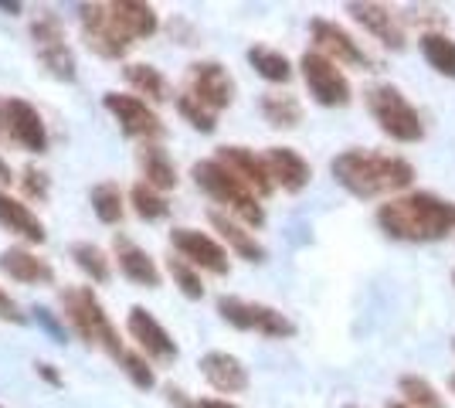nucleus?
I'll use <instances>...</instances> for the list:
<instances>
[{
  "label": "nucleus",
  "mask_w": 455,
  "mask_h": 408,
  "mask_svg": "<svg viewBox=\"0 0 455 408\" xmlns=\"http://www.w3.org/2000/svg\"><path fill=\"white\" fill-rule=\"evenodd\" d=\"M330 174L347 195L371 201V197L401 195L415 184V167L398 154H378V150H343L330 160Z\"/></svg>",
  "instance_id": "f257e3e1"
},
{
  "label": "nucleus",
  "mask_w": 455,
  "mask_h": 408,
  "mask_svg": "<svg viewBox=\"0 0 455 408\" xmlns=\"http://www.w3.org/2000/svg\"><path fill=\"white\" fill-rule=\"evenodd\" d=\"M378 225L395 242H442L455 232V201L432 191L398 195L378 208Z\"/></svg>",
  "instance_id": "f03ea898"
},
{
  "label": "nucleus",
  "mask_w": 455,
  "mask_h": 408,
  "mask_svg": "<svg viewBox=\"0 0 455 408\" xmlns=\"http://www.w3.org/2000/svg\"><path fill=\"white\" fill-rule=\"evenodd\" d=\"M190 177H194V184H197L214 204H221V208H225L231 218H238L242 225H248V228H262V225H266L262 197L251 195L221 160H214V156L197 160V164L190 167Z\"/></svg>",
  "instance_id": "7ed1b4c3"
},
{
  "label": "nucleus",
  "mask_w": 455,
  "mask_h": 408,
  "mask_svg": "<svg viewBox=\"0 0 455 408\" xmlns=\"http://www.w3.org/2000/svg\"><path fill=\"white\" fill-rule=\"evenodd\" d=\"M61 320L68 324V331L76 333L78 340H85L89 348L106 350L109 357L123 354V340L119 331L113 327L109 313L102 307V300L95 296L92 286H65L61 292Z\"/></svg>",
  "instance_id": "20e7f679"
},
{
  "label": "nucleus",
  "mask_w": 455,
  "mask_h": 408,
  "mask_svg": "<svg viewBox=\"0 0 455 408\" xmlns=\"http://www.w3.org/2000/svg\"><path fill=\"white\" fill-rule=\"evenodd\" d=\"M367 113L374 116V123L380 126V133L398 140V143H418L425 136V123L418 116V109L408 102V96L401 92L398 85L391 82H378L363 92Z\"/></svg>",
  "instance_id": "39448f33"
},
{
  "label": "nucleus",
  "mask_w": 455,
  "mask_h": 408,
  "mask_svg": "<svg viewBox=\"0 0 455 408\" xmlns=\"http://www.w3.org/2000/svg\"><path fill=\"white\" fill-rule=\"evenodd\" d=\"M31 44H35V55H38L48 76L58 78V82H76L78 61L68 38H65V24L58 14L41 11L38 18L31 20Z\"/></svg>",
  "instance_id": "423d86ee"
},
{
  "label": "nucleus",
  "mask_w": 455,
  "mask_h": 408,
  "mask_svg": "<svg viewBox=\"0 0 455 408\" xmlns=\"http://www.w3.org/2000/svg\"><path fill=\"white\" fill-rule=\"evenodd\" d=\"M218 313L235 331H251L262 333V337H275V340H285V337L296 333V324L283 310L266 307V303H251V300H242V296H221Z\"/></svg>",
  "instance_id": "0eeeda50"
},
{
  "label": "nucleus",
  "mask_w": 455,
  "mask_h": 408,
  "mask_svg": "<svg viewBox=\"0 0 455 408\" xmlns=\"http://www.w3.org/2000/svg\"><path fill=\"white\" fill-rule=\"evenodd\" d=\"M78 24H82V38L99 59L119 61L126 59V52L133 48V41L126 38V31L116 24L109 4H82L78 7Z\"/></svg>",
  "instance_id": "6e6552de"
},
{
  "label": "nucleus",
  "mask_w": 455,
  "mask_h": 408,
  "mask_svg": "<svg viewBox=\"0 0 455 408\" xmlns=\"http://www.w3.org/2000/svg\"><path fill=\"white\" fill-rule=\"evenodd\" d=\"M102 106L119 123L123 133L130 136V140H140V147L143 143H160L164 133H167L164 130V119L156 116V109H153L147 99L130 96V92H106Z\"/></svg>",
  "instance_id": "1a4fd4ad"
},
{
  "label": "nucleus",
  "mask_w": 455,
  "mask_h": 408,
  "mask_svg": "<svg viewBox=\"0 0 455 408\" xmlns=\"http://www.w3.org/2000/svg\"><path fill=\"white\" fill-rule=\"evenodd\" d=\"M299 72H303V82L309 89V96L316 99L326 109H340V106H350V78L343 76V68L337 61H330L326 55H320L316 48L303 52L299 59Z\"/></svg>",
  "instance_id": "9d476101"
},
{
  "label": "nucleus",
  "mask_w": 455,
  "mask_h": 408,
  "mask_svg": "<svg viewBox=\"0 0 455 408\" xmlns=\"http://www.w3.org/2000/svg\"><path fill=\"white\" fill-rule=\"evenodd\" d=\"M184 92L197 99L201 106H208L211 113H221L235 102V78L228 72L221 61L204 59V61H190L188 65V78H184Z\"/></svg>",
  "instance_id": "9b49d317"
},
{
  "label": "nucleus",
  "mask_w": 455,
  "mask_h": 408,
  "mask_svg": "<svg viewBox=\"0 0 455 408\" xmlns=\"http://www.w3.org/2000/svg\"><path fill=\"white\" fill-rule=\"evenodd\" d=\"M171 249L194 269H204L211 276H228L231 272V259L228 249L214 238V235L201 232V228H173L171 232Z\"/></svg>",
  "instance_id": "f8f14e48"
},
{
  "label": "nucleus",
  "mask_w": 455,
  "mask_h": 408,
  "mask_svg": "<svg viewBox=\"0 0 455 408\" xmlns=\"http://www.w3.org/2000/svg\"><path fill=\"white\" fill-rule=\"evenodd\" d=\"M309 38H313V48L326 55L337 65H347V68H374V59L361 48V41L354 38L350 31H343L337 20L326 18H313L309 20Z\"/></svg>",
  "instance_id": "ddd939ff"
},
{
  "label": "nucleus",
  "mask_w": 455,
  "mask_h": 408,
  "mask_svg": "<svg viewBox=\"0 0 455 408\" xmlns=\"http://www.w3.org/2000/svg\"><path fill=\"white\" fill-rule=\"evenodd\" d=\"M126 331L136 340L140 354H147L150 361L173 364L180 357V348H177V340L171 337V331L147 307H130V313H126Z\"/></svg>",
  "instance_id": "4468645a"
},
{
  "label": "nucleus",
  "mask_w": 455,
  "mask_h": 408,
  "mask_svg": "<svg viewBox=\"0 0 455 408\" xmlns=\"http://www.w3.org/2000/svg\"><path fill=\"white\" fill-rule=\"evenodd\" d=\"M214 160H221L251 195L268 197L275 191V180H272V171H268V164L262 154H255V150H248V147H231V143H228V147H218Z\"/></svg>",
  "instance_id": "2eb2a0df"
},
{
  "label": "nucleus",
  "mask_w": 455,
  "mask_h": 408,
  "mask_svg": "<svg viewBox=\"0 0 455 408\" xmlns=\"http://www.w3.org/2000/svg\"><path fill=\"white\" fill-rule=\"evenodd\" d=\"M343 11L357 20L367 35H374L384 48H391V52H401V48H404V24H401V18L387 7V4L354 0V4H347Z\"/></svg>",
  "instance_id": "dca6fc26"
},
{
  "label": "nucleus",
  "mask_w": 455,
  "mask_h": 408,
  "mask_svg": "<svg viewBox=\"0 0 455 408\" xmlns=\"http://www.w3.org/2000/svg\"><path fill=\"white\" fill-rule=\"evenodd\" d=\"M7 123H11V140L18 143L20 150L28 154H44L52 136H48V126H44V116L38 109L20 96L7 99Z\"/></svg>",
  "instance_id": "f3484780"
},
{
  "label": "nucleus",
  "mask_w": 455,
  "mask_h": 408,
  "mask_svg": "<svg viewBox=\"0 0 455 408\" xmlns=\"http://www.w3.org/2000/svg\"><path fill=\"white\" fill-rule=\"evenodd\" d=\"M113 255H116L119 272H123L130 283L147 286V290H160L164 272H160L156 259H153L143 245H136L133 238H126V235H113Z\"/></svg>",
  "instance_id": "a211bd4d"
},
{
  "label": "nucleus",
  "mask_w": 455,
  "mask_h": 408,
  "mask_svg": "<svg viewBox=\"0 0 455 408\" xmlns=\"http://www.w3.org/2000/svg\"><path fill=\"white\" fill-rule=\"evenodd\" d=\"M0 272L24 286H52L55 283V266L24 245H11L0 252Z\"/></svg>",
  "instance_id": "6ab92c4d"
},
{
  "label": "nucleus",
  "mask_w": 455,
  "mask_h": 408,
  "mask_svg": "<svg viewBox=\"0 0 455 408\" xmlns=\"http://www.w3.org/2000/svg\"><path fill=\"white\" fill-rule=\"evenodd\" d=\"M197 368L211 388L221 391V395H242L248 388V368L228 350H208Z\"/></svg>",
  "instance_id": "aec40b11"
},
{
  "label": "nucleus",
  "mask_w": 455,
  "mask_h": 408,
  "mask_svg": "<svg viewBox=\"0 0 455 408\" xmlns=\"http://www.w3.org/2000/svg\"><path fill=\"white\" fill-rule=\"evenodd\" d=\"M266 164H268V171H272L275 188H283L289 195H299L303 188H309V180H313L309 160H306L299 150H292V147H268Z\"/></svg>",
  "instance_id": "412c9836"
},
{
  "label": "nucleus",
  "mask_w": 455,
  "mask_h": 408,
  "mask_svg": "<svg viewBox=\"0 0 455 408\" xmlns=\"http://www.w3.org/2000/svg\"><path fill=\"white\" fill-rule=\"evenodd\" d=\"M208 221H211V228L218 232V238H221L238 259H245V262H266V245H262V242L255 238V232H251L248 225H242L238 218H231L228 212H218V208H211Z\"/></svg>",
  "instance_id": "4be33fe9"
},
{
  "label": "nucleus",
  "mask_w": 455,
  "mask_h": 408,
  "mask_svg": "<svg viewBox=\"0 0 455 408\" xmlns=\"http://www.w3.org/2000/svg\"><path fill=\"white\" fill-rule=\"evenodd\" d=\"M0 228L11 235H18V238H24V242H31V245H41V242L48 238L44 221L31 212V204L20 201V197H14L11 191H0Z\"/></svg>",
  "instance_id": "5701e85b"
},
{
  "label": "nucleus",
  "mask_w": 455,
  "mask_h": 408,
  "mask_svg": "<svg viewBox=\"0 0 455 408\" xmlns=\"http://www.w3.org/2000/svg\"><path fill=\"white\" fill-rule=\"evenodd\" d=\"M109 11H113L116 24L126 31V38L133 41H147L160 31V14L153 4H143V0H109Z\"/></svg>",
  "instance_id": "b1692460"
},
{
  "label": "nucleus",
  "mask_w": 455,
  "mask_h": 408,
  "mask_svg": "<svg viewBox=\"0 0 455 408\" xmlns=\"http://www.w3.org/2000/svg\"><path fill=\"white\" fill-rule=\"evenodd\" d=\"M136 164H140L143 184H150L153 191H160V195H164V191H173V188L180 184L171 154H167L160 143H143L140 154H136Z\"/></svg>",
  "instance_id": "393cba45"
},
{
  "label": "nucleus",
  "mask_w": 455,
  "mask_h": 408,
  "mask_svg": "<svg viewBox=\"0 0 455 408\" xmlns=\"http://www.w3.org/2000/svg\"><path fill=\"white\" fill-rule=\"evenodd\" d=\"M123 76H126V82H130V89H133L136 96L140 99L147 96L150 106L153 102H171V99H177L167 76H164L156 65H150V61H133V65H126Z\"/></svg>",
  "instance_id": "a878e982"
},
{
  "label": "nucleus",
  "mask_w": 455,
  "mask_h": 408,
  "mask_svg": "<svg viewBox=\"0 0 455 408\" xmlns=\"http://www.w3.org/2000/svg\"><path fill=\"white\" fill-rule=\"evenodd\" d=\"M259 109L268 126H275V130H296L303 123V102L292 92H262Z\"/></svg>",
  "instance_id": "bb28decb"
},
{
  "label": "nucleus",
  "mask_w": 455,
  "mask_h": 408,
  "mask_svg": "<svg viewBox=\"0 0 455 408\" xmlns=\"http://www.w3.org/2000/svg\"><path fill=\"white\" fill-rule=\"evenodd\" d=\"M248 65L259 72V76L272 82V85H285L289 78H292V61L285 59L283 52H275V48H268V44H251L248 48Z\"/></svg>",
  "instance_id": "cd10ccee"
},
{
  "label": "nucleus",
  "mask_w": 455,
  "mask_h": 408,
  "mask_svg": "<svg viewBox=\"0 0 455 408\" xmlns=\"http://www.w3.org/2000/svg\"><path fill=\"white\" fill-rule=\"evenodd\" d=\"M418 48H421L425 61L435 68L438 76L455 78V38L442 35V31H428V35L418 38Z\"/></svg>",
  "instance_id": "c85d7f7f"
},
{
  "label": "nucleus",
  "mask_w": 455,
  "mask_h": 408,
  "mask_svg": "<svg viewBox=\"0 0 455 408\" xmlns=\"http://www.w3.org/2000/svg\"><path fill=\"white\" fill-rule=\"evenodd\" d=\"M89 201H92V212L102 225H119L123 214H126V197H123V188L113 184V180H102L89 191Z\"/></svg>",
  "instance_id": "c756f323"
},
{
  "label": "nucleus",
  "mask_w": 455,
  "mask_h": 408,
  "mask_svg": "<svg viewBox=\"0 0 455 408\" xmlns=\"http://www.w3.org/2000/svg\"><path fill=\"white\" fill-rule=\"evenodd\" d=\"M72 262L85 272L92 283H109L113 279V259L102 252L95 242H76L72 245Z\"/></svg>",
  "instance_id": "7c9ffc66"
},
{
  "label": "nucleus",
  "mask_w": 455,
  "mask_h": 408,
  "mask_svg": "<svg viewBox=\"0 0 455 408\" xmlns=\"http://www.w3.org/2000/svg\"><path fill=\"white\" fill-rule=\"evenodd\" d=\"M130 204H133L136 218H143V221H164L167 214H171V204H167V197L160 195V191H153L150 184H143V180H136L133 188H130Z\"/></svg>",
  "instance_id": "2f4dec72"
},
{
  "label": "nucleus",
  "mask_w": 455,
  "mask_h": 408,
  "mask_svg": "<svg viewBox=\"0 0 455 408\" xmlns=\"http://www.w3.org/2000/svg\"><path fill=\"white\" fill-rule=\"evenodd\" d=\"M398 388H401V395H404V405L408 408H445L435 385L425 381V378H418V374H404L398 381Z\"/></svg>",
  "instance_id": "473e14b6"
},
{
  "label": "nucleus",
  "mask_w": 455,
  "mask_h": 408,
  "mask_svg": "<svg viewBox=\"0 0 455 408\" xmlns=\"http://www.w3.org/2000/svg\"><path fill=\"white\" fill-rule=\"evenodd\" d=\"M116 364L123 368V374H126L140 391L156 388V371H153L147 354H140V350H123V354L116 357Z\"/></svg>",
  "instance_id": "72a5a7b5"
},
{
  "label": "nucleus",
  "mask_w": 455,
  "mask_h": 408,
  "mask_svg": "<svg viewBox=\"0 0 455 408\" xmlns=\"http://www.w3.org/2000/svg\"><path fill=\"white\" fill-rule=\"evenodd\" d=\"M167 272H171L173 286L184 292L188 300H204V279H201V269H194V266L184 262L180 255H171V259H167Z\"/></svg>",
  "instance_id": "f704fd0d"
},
{
  "label": "nucleus",
  "mask_w": 455,
  "mask_h": 408,
  "mask_svg": "<svg viewBox=\"0 0 455 408\" xmlns=\"http://www.w3.org/2000/svg\"><path fill=\"white\" fill-rule=\"evenodd\" d=\"M173 102H177V113L188 119L197 133H214L218 130V113H211L208 106H201L190 92H180Z\"/></svg>",
  "instance_id": "c9c22d12"
},
{
  "label": "nucleus",
  "mask_w": 455,
  "mask_h": 408,
  "mask_svg": "<svg viewBox=\"0 0 455 408\" xmlns=\"http://www.w3.org/2000/svg\"><path fill=\"white\" fill-rule=\"evenodd\" d=\"M20 191H24V201H38V204H44L48 197H52V177L44 174L41 167H24L18 177Z\"/></svg>",
  "instance_id": "e433bc0d"
},
{
  "label": "nucleus",
  "mask_w": 455,
  "mask_h": 408,
  "mask_svg": "<svg viewBox=\"0 0 455 408\" xmlns=\"http://www.w3.org/2000/svg\"><path fill=\"white\" fill-rule=\"evenodd\" d=\"M0 320H11V324H24L28 316L20 313L18 300H11V292L0 290Z\"/></svg>",
  "instance_id": "4c0bfd02"
},
{
  "label": "nucleus",
  "mask_w": 455,
  "mask_h": 408,
  "mask_svg": "<svg viewBox=\"0 0 455 408\" xmlns=\"http://www.w3.org/2000/svg\"><path fill=\"white\" fill-rule=\"evenodd\" d=\"M35 313H38V320H41V324H44V327H48V331L55 333L58 340H65V327H61L65 320L58 324V320H55V313H52V310H44V307H41V310H35Z\"/></svg>",
  "instance_id": "58836bf2"
},
{
  "label": "nucleus",
  "mask_w": 455,
  "mask_h": 408,
  "mask_svg": "<svg viewBox=\"0 0 455 408\" xmlns=\"http://www.w3.org/2000/svg\"><path fill=\"white\" fill-rule=\"evenodd\" d=\"M35 368H38V374L44 378V381H48V385H55V388L61 385V374L55 371V364H48V361H38Z\"/></svg>",
  "instance_id": "ea45409f"
},
{
  "label": "nucleus",
  "mask_w": 455,
  "mask_h": 408,
  "mask_svg": "<svg viewBox=\"0 0 455 408\" xmlns=\"http://www.w3.org/2000/svg\"><path fill=\"white\" fill-rule=\"evenodd\" d=\"M0 143H14L11 140V123H7V99L0 96Z\"/></svg>",
  "instance_id": "a19ab883"
},
{
  "label": "nucleus",
  "mask_w": 455,
  "mask_h": 408,
  "mask_svg": "<svg viewBox=\"0 0 455 408\" xmlns=\"http://www.w3.org/2000/svg\"><path fill=\"white\" fill-rule=\"evenodd\" d=\"M14 180H18V177H14V171H11V164L0 156V191H7Z\"/></svg>",
  "instance_id": "79ce46f5"
},
{
  "label": "nucleus",
  "mask_w": 455,
  "mask_h": 408,
  "mask_svg": "<svg viewBox=\"0 0 455 408\" xmlns=\"http://www.w3.org/2000/svg\"><path fill=\"white\" fill-rule=\"evenodd\" d=\"M197 408H238V405L225 402V398H197Z\"/></svg>",
  "instance_id": "37998d69"
},
{
  "label": "nucleus",
  "mask_w": 455,
  "mask_h": 408,
  "mask_svg": "<svg viewBox=\"0 0 455 408\" xmlns=\"http://www.w3.org/2000/svg\"><path fill=\"white\" fill-rule=\"evenodd\" d=\"M0 11H11V14H20V4H7V0H0Z\"/></svg>",
  "instance_id": "c03bdc74"
},
{
  "label": "nucleus",
  "mask_w": 455,
  "mask_h": 408,
  "mask_svg": "<svg viewBox=\"0 0 455 408\" xmlns=\"http://www.w3.org/2000/svg\"><path fill=\"white\" fill-rule=\"evenodd\" d=\"M387 408H408V405H404V402H391Z\"/></svg>",
  "instance_id": "a18cd8bd"
},
{
  "label": "nucleus",
  "mask_w": 455,
  "mask_h": 408,
  "mask_svg": "<svg viewBox=\"0 0 455 408\" xmlns=\"http://www.w3.org/2000/svg\"><path fill=\"white\" fill-rule=\"evenodd\" d=\"M449 388H452V395H455V374L449 378Z\"/></svg>",
  "instance_id": "49530a36"
},
{
  "label": "nucleus",
  "mask_w": 455,
  "mask_h": 408,
  "mask_svg": "<svg viewBox=\"0 0 455 408\" xmlns=\"http://www.w3.org/2000/svg\"><path fill=\"white\" fill-rule=\"evenodd\" d=\"M347 408H361V405H347Z\"/></svg>",
  "instance_id": "de8ad7c7"
},
{
  "label": "nucleus",
  "mask_w": 455,
  "mask_h": 408,
  "mask_svg": "<svg viewBox=\"0 0 455 408\" xmlns=\"http://www.w3.org/2000/svg\"><path fill=\"white\" fill-rule=\"evenodd\" d=\"M0 408H4V405H0Z\"/></svg>",
  "instance_id": "09e8293b"
},
{
  "label": "nucleus",
  "mask_w": 455,
  "mask_h": 408,
  "mask_svg": "<svg viewBox=\"0 0 455 408\" xmlns=\"http://www.w3.org/2000/svg\"><path fill=\"white\" fill-rule=\"evenodd\" d=\"M452 279H455V276H452Z\"/></svg>",
  "instance_id": "8fccbe9b"
}]
</instances>
